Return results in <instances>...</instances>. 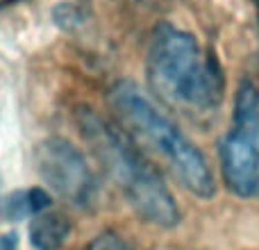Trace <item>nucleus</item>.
I'll return each instance as SVG.
<instances>
[{
	"mask_svg": "<svg viewBox=\"0 0 259 250\" xmlns=\"http://www.w3.org/2000/svg\"><path fill=\"white\" fill-rule=\"evenodd\" d=\"M225 187L237 198L259 196V87L243 80L234 94V112L219 148Z\"/></svg>",
	"mask_w": 259,
	"mask_h": 250,
	"instance_id": "nucleus-4",
	"label": "nucleus"
},
{
	"mask_svg": "<svg viewBox=\"0 0 259 250\" xmlns=\"http://www.w3.org/2000/svg\"><path fill=\"white\" fill-rule=\"evenodd\" d=\"M137 3L146 5V7H164V5H168V0H137Z\"/></svg>",
	"mask_w": 259,
	"mask_h": 250,
	"instance_id": "nucleus-10",
	"label": "nucleus"
},
{
	"mask_svg": "<svg viewBox=\"0 0 259 250\" xmlns=\"http://www.w3.org/2000/svg\"><path fill=\"white\" fill-rule=\"evenodd\" d=\"M14 3H23V0H0V7L3 5H14Z\"/></svg>",
	"mask_w": 259,
	"mask_h": 250,
	"instance_id": "nucleus-11",
	"label": "nucleus"
},
{
	"mask_svg": "<svg viewBox=\"0 0 259 250\" xmlns=\"http://www.w3.org/2000/svg\"><path fill=\"white\" fill-rule=\"evenodd\" d=\"M84 250H132V246L116 232H103L94 239Z\"/></svg>",
	"mask_w": 259,
	"mask_h": 250,
	"instance_id": "nucleus-8",
	"label": "nucleus"
},
{
	"mask_svg": "<svg viewBox=\"0 0 259 250\" xmlns=\"http://www.w3.org/2000/svg\"><path fill=\"white\" fill-rule=\"evenodd\" d=\"M146 71L155 94L184 114H214L223 103L225 75L219 57L182 27L159 23L152 30Z\"/></svg>",
	"mask_w": 259,
	"mask_h": 250,
	"instance_id": "nucleus-2",
	"label": "nucleus"
},
{
	"mask_svg": "<svg viewBox=\"0 0 259 250\" xmlns=\"http://www.w3.org/2000/svg\"><path fill=\"white\" fill-rule=\"evenodd\" d=\"M50 202H53L50 193L39 187L5 193V196H0V221L16 223V221L34 219L36 214L50 210Z\"/></svg>",
	"mask_w": 259,
	"mask_h": 250,
	"instance_id": "nucleus-6",
	"label": "nucleus"
},
{
	"mask_svg": "<svg viewBox=\"0 0 259 250\" xmlns=\"http://www.w3.org/2000/svg\"><path fill=\"white\" fill-rule=\"evenodd\" d=\"M75 121L87 146L103 164L109 180L125 196L134 214L155 228L170 230L180 225L182 212L178 200L166 187L161 173L125 130L118 123L103 118L91 107L77 109Z\"/></svg>",
	"mask_w": 259,
	"mask_h": 250,
	"instance_id": "nucleus-1",
	"label": "nucleus"
},
{
	"mask_svg": "<svg viewBox=\"0 0 259 250\" xmlns=\"http://www.w3.org/2000/svg\"><path fill=\"white\" fill-rule=\"evenodd\" d=\"M71 237V221L62 212H41L30 223V243L36 250H62Z\"/></svg>",
	"mask_w": 259,
	"mask_h": 250,
	"instance_id": "nucleus-7",
	"label": "nucleus"
},
{
	"mask_svg": "<svg viewBox=\"0 0 259 250\" xmlns=\"http://www.w3.org/2000/svg\"><path fill=\"white\" fill-rule=\"evenodd\" d=\"M252 5H255V9H257V23H259V0H252Z\"/></svg>",
	"mask_w": 259,
	"mask_h": 250,
	"instance_id": "nucleus-12",
	"label": "nucleus"
},
{
	"mask_svg": "<svg viewBox=\"0 0 259 250\" xmlns=\"http://www.w3.org/2000/svg\"><path fill=\"white\" fill-rule=\"evenodd\" d=\"M0 250H16V234H0Z\"/></svg>",
	"mask_w": 259,
	"mask_h": 250,
	"instance_id": "nucleus-9",
	"label": "nucleus"
},
{
	"mask_svg": "<svg viewBox=\"0 0 259 250\" xmlns=\"http://www.w3.org/2000/svg\"><path fill=\"white\" fill-rule=\"evenodd\" d=\"M109 105L118 125L180 180L191 196L211 198L216 182L200 148L182 132L134 82H116L109 91Z\"/></svg>",
	"mask_w": 259,
	"mask_h": 250,
	"instance_id": "nucleus-3",
	"label": "nucleus"
},
{
	"mask_svg": "<svg viewBox=\"0 0 259 250\" xmlns=\"http://www.w3.org/2000/svg\"><path fill=\"white\" fill-rule=\"evenodd\" d=\"M34 164L41 180L55 193L80 210H91L98 202V180L84 155L66 139H46L34 150Z\"/></svg>",
	"mask_w": 259,
	"mask_h": 250,
	"instance_id": "nucleus-5",
	"label": "nucleus"
}]
</instances>
